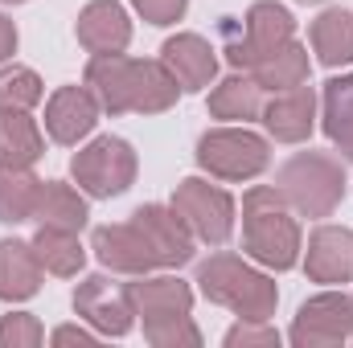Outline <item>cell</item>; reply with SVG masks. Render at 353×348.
<instances>
[{"mask_svg": "<svg viewBox=\"0 0 353 348\" xmlns=\"http://www.w3.org/2000/svg\"><path fill=\"white\" fill-rule=\"evenodd\" d=\"M46 340V328L29 312H8L0 320V348H37Z\"/></svg>", "mask_w": 353, "mask_h": 348, "instance_id": "obj_30", "label": "cell"}, {"mask_svg": "<svg viewBox=\"0 0 353 348\" xmlns=\"http://www.w3.org/2000/svg\"><path fill=\"white\" fill-rule=\"evenodd\" d=\"M37 188H41V180L33 176V168H17V164L0 160V226L33 221Z\"/></svg>", "mask_w": 353, "mask_h": 348, "instance_id": "obj_27", "label": "cell"}, {"mask_svg": "<svg viewBox=\"0 0 353 348\" xmlns=\"http://www.w3.org/2000/svg\"><path fill=\"white\" fill-rule=\"evenodd\" d=\"M308 37H312V54H316L321 66H329V70L350 66L353 62V8H325L312 21Z\"/></svg>", "mask_w": 353, "mask_h": 348, "instance_id": "obj_21", "label": "cell"}, {"mask_svg": "<svg viewBox=\"0 0 353 348\" xmlns=\"http://www.w3.org/2000/svg\"><path fill=\"white\" fill-rule=\"evenodd\" d=\"M144 340L152 348H201V332L193 316H169V320H148Z\"/></svg>", "mask_w": 353, "mask_h": 348, "instance_id": "obj_29", "label": "cell"}, {"mask_svg": "<svg viewBox=\"0 0 353 348\" xmlns=\"http://www.w3.org/2000/svg\"><path fill=\"white\" fill-rule=\"evenodd\" d=\"M33 250H37L41 266H46L50 274H58V279H74V274L87 266V250H83V242H79L74 230L37 226V234H33Z\"/></svg>", "mask_w": 353, "mask_h": 348, "instance_id": "obj_25", "label": "cell"}, {"mask_svg": "<svg viewBox=\"0 0 353 348\" xmlns=\"http://www.w3.org/2000/svg\"><path fill=\"white\" fill-rule=\"evenodd\" d=\"M321 127L341 148V156L353 148V74H337L321 90Z\"/></svg>", "mask_w": 353, "mask_h": 348, "instance_id": "obj_26", "label": "cell"}, {"mask_svg": "<svg viewBox=\"0 0 353 348\" xmlns=\"http://www.w3.org/2000/svg\"><path fill=\"white\" fill-rule=\"evenodd\" d=\"M74 37L90 58L94 54H123L132 45V17L119 0H90L74 21Z\"/></svg>", "mask_w": 353, "mask_h": 348, "instance_id": "obj_15", "label": "cell"}, {"mask_svg": "<svg viewBox=\"0 0 353 348\" xmlns=\"http://www.w3.org/2000/svg\"><path fill=\"white\" fill-rule=\"evenodd\" d=\"M263 127L271 140L279 144H304L316 127V90L308 87H292V90H279L263 102Z\"/></svg>", "mask_w": 353, "mask_h": 348, "instance_id": "obj_16", "label": "cell"}, {"mask_svg": "<svg viewBox=\"0 0 353 348\" xmlns=\"http://www.w3.org/2000/svg\"><path fill=\"white\" fill-rule=\"evenodd\" d=\"M173 205L185 217V226L193 230L197 242L205 246H226L234 234V197L222 184H210L201 176H185L173 188Z\"/></svg>", "mask_w": 353, "mask_h": 348, "instance_id": "obj_7", "label": "cell"}, {"mask_svg": "<svg viewBox=\"0 0 353 348\" xmlns=\"http://www.w3.org/2000/svg\"><path fill=\"white\" fill-rule=\"evenodd\" d=\"M132 221L144 230L152 254H157V262H161L165 270H176V266L193 262L197 238H193V230L185 226V217L176 213L173 205H140V209L132 213Z\"/></svg>", "mask_w": 353, "mask_h": 348, "instance_id": "obj_11", "label": "cell"}, {"mask_svg": "<svg viewBox=\"0 0 353 348\" xmlns=\"http://www.w3.org/2000/svg\"><path fill=\"white\" fill-rule=\"evenodd\" d=\"M148 25H176L189 8V0H128Z\"/></svg>", "mask_w": 353, "mask_h": 348, "instance_id": "obj_32", "label": "cell"}, {"mask_svg": "<svg viewBox=\"0 0 353 348\" xmlns=\"http://www.w3.org/2000/svg\"><path fill=\"white\" fill-rule=\"evenodd\" d=\"M288 41H296V17L275 0H255L243 21V41H230L226 58L234 70H251L259 58L275 54Z\"/></svg>", "mask_w": 353, "mask_h": 348, "instance_id": "obj_9", "label": "cell"}, {"mask_svg": "<svg viewBox=\"0 0 353 348\" xmlns=\"http://www.w3.org/2000/svg\"><path fill=\"white\" fill-rule=\"evenodd\" d=\"M74 312L99 336H128L132 324H136L128 283H111L107 274H87L74 287Z\"/></svg>", "mask_w": 353, "mask_h": 348, "instance_id": "obj_10", "label": "cell"}, {"mask_svg": "<svg viewBox=\"0 0 353 348\" xmlns=\"http://www.w3.org/2000/svg\"><path fill=\"white\" fill-rule=\"evenodd\" d=\"M271 164V144L259 131L243 127H210L197 140V168L214 180H255Z\"/></svg>", "mask_w": 353, "mask_h": 348, "instance_id": "obj_5", "label": "cell"}, {"mask_svg": "<svg viewBox=\"0 0 353 348\" xmlns=\"http://www.w3.org/2000/svg\"><path fill=\"white\" fill-rule=\"evenodd\" d=\"M345 160H353V148H350V152H345Z\"/></svg>", "mask_w": 353, "mask_h": 348, "instance_id": "obj_37", "label": "cell"}, {"mask_svg": "<svg viewBox=\"0 0 353 348\" xmlns=\"http://www.w3.org/2000/svg\"><path fill=\"white\" fill-rule=\"evenodd\" d=\"M226 348H279V332L267 320H239L226 332Z\"/></svg>", "mask_w": 353, "mask_h": 348, "instance_id": "obj_31", "label": "cell"}, {"mask_svg": "<svg viewBox=\"0 0 353 348\" xmlns=\"http://www.w3.org/2000/svg\"><path fill=\"white\" fill-rule=\"evenodd\" d=\"M210 115L226 123H251L263 115V90L251 74H230L210 90Z\"/></svg>", "mask_w": 353, "mask_h": 348, "instance_id": "obj_24", "label": "cell"}, {"mask_svg": "<svg viewBox=\"0 0 353 348\" xmlns=\"http://www.w3.org/2000/svg\"><path fill=\"white\" fill-rule=\"evenodd\" d=\"M46 156V135L29 111H0V160L33 168Z\"/></svg>", "mask_w": 353, "mask_h": 348, "instance_id": "obj_23", "label": "cell"}, {"mask_svg": "<svg viewBox=\"0 0 353 348\" xmlns=\"http://www.w3.org/2000/svg\"><path fill=\"white\" fill-rule=\"evenodd\" d=\"M90 217L87 193L66 184V180H41L37 188V205H33V221L37 226H58V230H74L83 234Z\"/></svg>", "mask_w": 353, "mask_h": 348, "instance_id": "obj_20", "label": "cell"}, {"mask_svg": "<svg viewBox=\"0 0 353 348\" xmlns=\"http://www.w3.org/2000/svg\"><path fill=\"white\" fill-rule=\"evenodd\" d=\"M304 238L296 209L275 184H251L243 193V254L267 270H292L300 262Z\"/></svg>", "mask_w": 353, "mask_h": 348, "instance_id": "obj_2", "label": "cell"}, {"mask_svg": "<svg viewBox=\"0 0 353 348\" xmlns=\"http://www.w3.org/2000/svg\"><path fill=\"white\" fill-rule=\"evenodd\" d=\"M275 188L283 193V201L296 209V217H329L350 188V173L337 156L329 152H296L292 160L279 164Z\"/></svg>", "mask_w": 353, "mask_h": 348, "instance_id": "obj_4", "label": "cell"}, {"mask_svg": "<svg viewBox=\"0 0 353 348\" xmlns=\"http://www.w3.org/2000/svg\"><path fill=\"white\" fill-rule=\"evenodd\" d=\"M288 340L296 348H341L353 340V295L321 291L300 303Z\"/></svg>", "mask_w": 353, "mask_h": 348, "instance_id": "obj_8", "label": "cell"}, {"mask_svg": "<svg viewBox=\"0 0 353 348\" xmlns=\"http://www.w3.org/2000/svg\"><path fill=\"white\" fill-rule=\"evenodd\" d=\"M300 4H321V0H300Z\"/></svg>", "mask_w": 353, "mask_h": 348, "instance_id": "obj_36", "label": "cell"}, {"mask_svg": "<svg viewBox=\"0 0 353 348\" xmlns=\"http://www.w3.org/2000/svg\"><path fill=\"white\" fill-rule=\"evenodd\" d=\"M0 4H25V0H0Z\"/></svg>", "mask_w": 353, "mask_h": 348, "instance_id": "obj_35", "label": "cell"}, {"mask_svg": "<svg viewBox=\"0 0 353 348\" xmlns=\"http://www.w3.org/2000/svg\"><path fill=\"white\" fill-rule=\"evenodd\" d=\"M161 62L169 66V74L181 83L185 94L205 90L214 83V74H218V50L201 33H176V37H169L161 45Z\"/></svg>", "mask_w": 353, "mask_h": 348, "instance_id": "obj_17", "label": "cell"}, {"mask_svg": "<svg viewBox=\"0 0 353 348\" xmlns=\"http://www.w3.org/2000/svg\"><path fill=\"white\" fill-rule=\"evenodd\" d=\"M50 340H54V345H83V348H90V345H94V332L79 328V324H62Z\"/></svg>", "mask_w": 353, "mask_h": 348, "instance_id": "obj_33", "label": "cell"}, {"mask_svg": "<svg viewBox=\"0 0 353 348\" xmlns=\"http://www.w3.org/2000/svg\"><path fill=\"white\" fill-rule=\"evenodd\" d=\"M197 291L210 303L234 312L239 320H271L279 303L275 279L230 250H218L205 262H197Z\"/></svg>", "mask_w": 353, "mask_h": 348, "instance_id": "obj_3", "label": "cell"}, {"mask_svg": "<svg viewBox=\"0 0 353 348\" xmlns=\"http://www.w3.org/2000/svg\"><path fill=\"white\" fill-rule=\"evenodd\" d=\"M90 250H94V259L103 262L107 270H119V274H148V270L161 266L157 254H152V246H148V238H144V230L136 221L94 226Z\"/></svg>", "mask_w": 353, "mask_h": 348, "instance_id": "obj_13", "label": "cell"}, {"mask_svg": "<svg viewBox=\"0 0 353 348\" xmlns=\"http://www.w3.org/2000/svg\"><path fill=\"white\" fill-rule=\"evenodd\" d=\"M247 74L259 83L263 94H279V90L304 87L308 74H312V62H308V50H304L300 41H288V45H279L275 54L259 58Z\"/></svg>", "mask_w": 353, "mask_h": 348, "instance_id": "obj_22", "label": "cell"}, {"mask_svg": "<svg viewBox=\"0 0 353 348\" xmlns=\"http://www.w3.org/2000/svg\"><path fill=\"white\" fill-rule=\"evenodd\" d=\"M304 274L312 283H325V287L353 283V230H345V226H316L308 234Z\"/></svg>", "mask_w": 353, "mask_h": 348, "instance_id": "obj_14", "label": "cell"}, {"mask_svg": "<svg viewBox=\"0 0 353 348\" xmlns=\"http://www.w3.org/2000/svg\"><path fill=\"white\" fill-rule=\"evenodd\" d=\"M46 266L37 259L33 242L21 238H0V299L4 303H25L41 291Z\"/></svg>", "mask_w": 353, "mask_h": 348, "instance_id": "obj_19", "label": "cell"}, {"mask_svg": "<svg viewBox=\"0 0 353 348\" xmlns=\"http://www.w3.org/2000/svg\"><path fill=\"white\" fill-rule=\"evenodd\" d=\"M83 83L107 115H161L185 94L161 58H128V54H94L83 70Z\"/></svg>", "mask_w": 353, "mask_h": 348, "instance_id": "obj_1", "label": "cell"}, {"mask_svg": "<svg viewBox=\"0 0 353 348\" xmlns=\"http://www.w3.org/2000/svg\"><path fill=\"white\" fill-rule=\"evenodd\" d=\"M17 41H21V37H17V25H12V21L0 12V66H4V62L17 54Z\"/></svg>", "mask_w": 353, "mask_h": 348, "instance_id": "obj_34", "label": "cell"}, {"mask_svg": "<svg viewBox=\"0 0 353 348\" xmlns=\"http://www.w3.org/2000/svg\"><path fill=\"white\" fill-rule=\"evenodd\" d=\"M128 295H132V307H136V316L144 324L193 312V287L181 283L176 274H157V279L136 274V283H128Z\"/></svg>", "mask_w": 353, "mask_h": 348, "instance_id": "obj_18", "label": "cell"}, {"mask_svg": "<svg viewBox=\"0 0 353 348\" xmlns=\"http://www.w3.org/2000/svg\"><path fill=\"white\" fill-rule=\"evenodd\" d=\"M136 168H140L136 148H132L128 140H119V135H99V140H90L87 148H79L74 160H70L74 184H79L87 197H94V201L123 197V193L136 184Z\"/></svg>", "mask_w": 353, "mask_h": 348, "instance_id": "obj_6", "label": "cell"}, {"mask_svg": "<svg viewBox=\"0 0 353 348\" xmlns=\"http://www.w3.org/2000/svg\"><path fill=\"white\" fill-rule=\"evenodd\" d=\"M99 115H103V107L90 94L87 83L83 87H58L46 102V135L62 148H74L94 131Z\"/></svg>", "mask_w": 353, "mask_h": 348, "instance_id": "obj_12", "label": "cell"}, {"mask_svg": "<svg viewBox=\"0 0 353 348\" xmlns=\"http://www.w3.org/2000/svg\"><path fill=\"white\" fill-rule=\"evenodd\" d=\"M46 98L37 70L29 66H4L0 70V111H33Z\"/></svg>", "mask_w": 353, "mask_h": 348, "instance_id": "obj_28", "label": "cell"}]
</instances>
